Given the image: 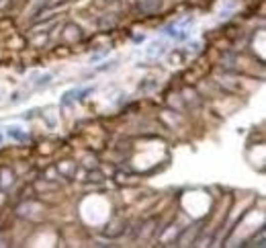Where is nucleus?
Segmentation results:
<instances>
[{
    "mask_svg": "<svg viewBox=\"0 0 266 248\" xmlns=\"http://www.w3.org/2000/svg\"><path fill=\"white\" fill-rule=\"evenodd\" d=\"M6 136L10 138V140H14V142H25L27 140V134L19 127V125H10V127H6Z\"/></svg>",
    "mask_w": 266,
    "mask_h": 248,
    "instance_id": "nucleus-1",
    "label": "nucleus"
},
{
    "mask_svg": "<svg viewBox=\"0 0 266 248\" xmlns=\"http://www.w3.org/2000/svg\"><path fill=\"white\" fill-rule=\"evenodd\" d=\"M160 54H164V43H162V41L149 43V47H147V56H160Z\"/></svg>",
    "mask_w": 266,
    "mask_h": 248,
    "instance_id": "nucleus-2",
    "label": "nucleus"
},
{
    "mask_svg": "<svg viewBox=\"0 0 266 248\" xmlns=\"http://www.w3.org/2000/svg\"><path fill=\"white\" fill-rule=\"evenodd\" d=\"M72 101H76V88H74V90H68V92L64 94V98H62V105L66 107V105H70Z\"/></svg>",
    "mask_w": 266,
    "mask_h": 248,
    "instance_id": "nucleus-3",
    "label": "nucleus"
},
{
    "mask_svg": "<svg viewBox=\"0 0 266 248\" xmlns=\"http://www.w3.org/2000/svg\"><path fill=\"white\" fill-rule=\"evenodd\" d=\"M88 178H90V180H94V183H101V180H103V174L94 170V172H90V174H88Z\"/></svg>",
    "mask_w": 266,
    "mask_h": 248,
    "instance_id": "nucleus-4",
    "label": "nucleus"
},
{
    "mask_svg": "<svg viewBox=\"0 0 266 248\" xmlns=\"http://www.w3.org/2000/svg\"><path fill=\"white\" fill-rule=\"evenodd\" d=\"M49 80H52V76H49V74L41 76V78H39V82H37V86H47V84H49Z\"/></svg>",
    "mask_w": 266,
    "mask_h": 248,
    "instance_id": "nucleus-5",
    "label": "nucleus"
},
{
    "mask_svg": "<svg viewBox=\"0 0 266 248\" xmlns=\"http://www.w3.org/2000/svg\"><path fill=\"white\" fill-rule=\"evenodd\" d=\"M2 140H4V136H2V134H0V144H2Z\"/></svg>",
    "mask_w": 266,
    "mask_h": 248,
    "instance_id": "nucleus-6",
    "label": "nucleus"
}]
</instances>
